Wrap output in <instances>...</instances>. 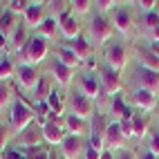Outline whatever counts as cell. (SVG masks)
Instances as JSON below:
<instances>
[{"instance_id": "obj_1", "label": "cell", "mask_w": 159, "mask_h": 159, "mask_svg": "<svg viewBox=\"0 0 159 159\" xmlns=\"http://www.w3.org/2000/svg\"><path fill=\"white\" fill-rule=\"evenodd\" d=\"M49 54V40L43 38L40 34H34L27 38V43L23 47V52H20V61H23V65H38V63H43Z\"/></svg>"}, {"instance_id": "obj_2", "label": "cell", "mask_w": 159, "mask_h": 159, "mask_svg": "<svg viewBox=\"0 0 159 159\" xmlns=\"http://www.w3.org/2000/svg\"><path fill=\"white\" fill-rule=\"evenodd\" d=\"M36 114H34V108L29 103H25L23 99H16L14 105H11V128L14 132H25L31 123H34Z\"/></svg>"}, {"instance_id": "obj_3", "label": "cell", "mask_w": 159, "mask_h": 159, "mask_svg": "<svg viewBox=\"0 0 159 159\" xmlns=\"http://www.w3.org/2000/svg\"><path fill=\"white\" fill-rule=\"evenodd\" d=\"M114 34V27H112V20L105 16V14H97L90 23V36H92V43L94 45H105Z\"/></svg>"}, {"instance_id": "obj_4", "label": "cell", "mask_w": 159, "mask_h": 159, "mask_svg": "<svg viewBox=\"0 0 159 159\" xmlns=\"http://www.w3.org/2000/svg\"><path fill=\"white\" fill-rule=\"evenodd\" d=\"M67 108H70V114L79 116V119H83V121H88V119H92V116H94V103H92V99H88L81 90H74V92L70 94Z\"/></svg>"}, {"instance_id": "obj_5", "label": "cell", "mask_w": 159, "mask_h": 159, "mask_svg": "<svg viewBox=\"0 0 159 159\" xmlns=\"http://www.w3.org/2000/svg\"><path fill=\"white\" fill-rule=\"evenodd\" d=\"M99 81H101V90L105 97H116L121 94V79H119V72L103 65L99 70Z\"/></svg>"}, {"instance_id": "obj_6", "label": "cell", "mask_w": 159, "mask_h": 159, "mask_svg": "<svg viewBox=\"0 0 159 159\" xmlns=\"http://www.w3.org/2000/svg\"><path fill=\"white\" fill-rule=\"evenodd\" d=\"M125 137L121 132V125L119 121H112L105 125V132H103V143H105V150H110V152H116V150H121V148H125Z\"/></svg>"}, {"instance_id": "obj_7", "label": "cell", "mask_w": 159, "mask_h": 159, "mask_svg": "<svg viewBox=\"0 0 159 159\" xmlns=\"http://www.w3.org/2000/svg\"><path fill=\"white\" fill-rule=\"evenodd\" d=\"M58 27H61V34L63 38L67 40H74L81 36V23H79V16L70 14V7L65 9V11H61L58 16Z\"/></svg>"}, {"instance_id": "obj_8", "label": "cell", "mask_w": 159, "mask_h": 159, "mask_svg": "<svg viewBox=\"0 0 159 159\" xmlns=\"http://www.w3.org/2000/svg\"><path fill=\"white\" fill-rule=\"evenodd\" d=\"M103 58H105V65L112 67L119 72L123 65H125V47L119 40H112L110 45H105V52H103Z\"/></svg>"}, {"instance_id": "obj_9", "label": "cell", "mask_w": 159, "mask_h": 159, "mask_svg": "<svg viewBox=\"0 0 159 159\" xmlns=\"http://www.w3.org/2000/svg\"><path fill=\"white\" fill-rule=\"evenodd\" d=\"M47 2H29L27 5V11H25V25L27 29H38L43 25V20L47 18Z\"/></svg>"}, {"instance_id": "obj_10", "label": "cell", "mask_w": 159, "mask_h": 159, "mask_svg": "<svg viewBox=\"0 0 159 159\" xmlns=\"http://www.w3.org/2000/svg\"><path fill=\"white\" fill-rule=\"evenodd\" d=\"M112 27L119 31L121 36H130L132 31V11L128 7H116L112 14Z\"/></svg>"}, {"instance_id": "obj_11", "label": "cell", "mask_w": 159, "mask_h": 159, "mask_svg": "<svg viewBox=\"0 0 159 159\" xmlns=\"http://www.w3.org/2000/svg\"><path fill=\"white\" fill-rule=\"evenodd\" d=\"M38 74H36V70L31 67V65H20L16 67V81H18V85L20 88H25V90H36V85H38Z\"/></svg>"}, {"instance_id": "obj_12", "label": "cell", "mask_w": 159, "mask_h": 159, "mask_svg": "<svg viewBox=\"0 0 159 159\" xmlns=\"http://www.w3.org/2000/svg\"><path fill=\"white\" fill-rule=\"evenodd\" d=\"M61 150L65 159H79L81 152H85V146H83V137L76 134H65V139L61 143Z\"/></svg>"}, {"instance_id": "obj_13", "label": "cell", "mask_w": 159, "mask_h": 159, "mask_svg": "<svg viewBox=\"0 0 159 159\" xmlns=\"http://www.w3.org/2000/svg\"><path fill=\"white\" fill-rule=\"evenodd\" d=\"M81 92L85 94L88 99H92V101L103 94L101 81H99V76H97V72H88V74H83V76H81Z\"/></svg>"}, {"instance_id": "obj_14", "label": "cell", "mask_w": 159, "mask_h": 159, "mask_svg": "<svg viewBox=\"0 0 159 159\" xmlns=\"http://www.w3.org/2000/svg\"><path fill=\"white\" fill-rule=\"evenodd\" d=\"M132 105H134L137 110H143V112L155 110V105H157V92H150V90L139 88V90L132 94Z\"/></svg>"}, {"instance_id": "obj_15", "label": "cell", "mask_w": 159, "mask_h": 159, "mask_svg": "<svg viewBox=\"0 0 159 159\" xmlns=\"http://www.w3.org/2000/svg\"><path fill=\"white\" fill-rule=\"evenodd\" d=\"M65 125H63L61 121H47L43 125V139L52 146H56V143H63V139H65Z\"/></svg>"}, {"instance_id": "obj_16", "label": "cell", "mask_w": 159, "mask_h": 159, "mask_svg": "<svg viewBox=\"0 0 159 159\" xmlns=\"http://www.w3.org/2000/svg\"><path fill=\"white\" fill-rule=\"evenodd\" d=\"M52 74H54V79H56V83L61 88H70V83L74 79V70L67 67V65H63L58 58L52 61Z\"/></svg>"}, {"instance_id": "obj_17", "label": "cell", "mask_w": 159, "mask_h": 159, "mask_svg": "<svg viewBox=\"0 0 159 159\" xmlns=\"http://www.w3.org/2000/svg\"><path fill=\"white\" fill-rule=\"evenodd\" d=\"M18 25H20V23H16V14H11V11L5 7L2 14H0V34L7 36L9 43H11V38H14V34H16Z\"/></svg>"}, {"instance_id": "obj_18", "label": "cell", "mask_w": 159, "mask_h": 159, "mask_svg": "<svg viewBox=\"0 0 159 159\" xmlns=\"http://www.w3.org/2000/svg\"><path fill=\"white\" fill-rule=\"evenodd\" d=\"M137 81H139V88L150 90V92H159V72H152V70L141 67Z\"/></svg>"}, {"instance_id": "obj_19", "label": "cell", "mask_w": 159, "mask_h": 159, "mask_svg": "<svg viewBox=\"0 0 159 159\" xmlns=\"http://www.w3.org/2000/svg\"><path fill=\"white\" fill-rule=\"evenodd\" d=\"M18 141L25 146V150H29V148H38L40 146V141H43V128H29L25 130V132H20L18 134Z\"/></svg>"}, {"instance_id": "obj_20", "label": "cell", "mask_w": 159, "mask_h": 159, "mask_svg": "<svg viewBox=\"0 0 159 159\" xmlns=\"http://www.w3.org/2000/svg\"><path fill=\"white\" fill-rule=\"evenodd\" d=\"M56 58H58V61L63 63V65L72 67V70H76V67L81 65V63H83V61H81V58H79L76 54H74V52H72V49H70V47H67L65 43L56 47Z\"/></svg>"}, {"instance_id": "obj_21", "label": "cell", "mask_w": 159, "mask_h": 159, "mask_svg": "<svg viewBox=\"0 0 159 159\" xmlns=\"http://www.w3.org/2000/svg\"><path fill=\"white\" fill-rule=\"evenodd\" d=\"M74 54H76L81 61H85V58H90V54H92V45H90V40H85L83 36H79V38H74V40H67L65 43Z\"/></svg>"}, {"instance_id": "obj_22", "label": "cell", "mask_w": 159, "mask_h": 159, "mask_svg": "<svg viewBox=\"0 0 159 159\" xmlns=\"http://www.w3.org/2000/svg\"><path fill=\"white\" fill-rule=\"evenodd\" d=\"M11 76H16V65H14V58L9 54L0 56V83H7Z\"/></svg>"}, {"instance_id": "obj_23", "label": "cell", "mask_w": 159, "mask_h": 159, "mask_svg": "<svg viewBox=\"0 0 159 159\" xmlns=\"http://www.w3.org/2000/svg\"><path fill=\"white\" fill-rule=\"evenodd\" d=\"M65 130H67V134H76V137H83V132H85V121L83 119H79V116H74V114H70L67 112V116H65Z\"/></svg>"}, {"instance_id": "obj_24", "label": "cell", "mask_w": 159, "mask_h": 159, "mask_svg": "<svg viewBox=\"0 0 159 159\" xmlns=\"http://www.w3.org/2000/svg\"><path fill=\"white\" fill-rule=\"evenodd\" d=\"M38 34L43 36V38H54L56 34H58V18L56 16H47L45 20H43V25L38 27Z\"/></svg>"}, {"instance_id": "obj_25", "label": "cell", "mask_w": 159, "mask_h": 159, "mask_svg": "<svg viewBox=\"0 0 159 159\" xmlns=\"http://www.w3.org/2000/svg\"><path fill=\"white\" fill-rule=\"evenodd\" d=\"M146 132H148V119L143 114H134L132 116V139H143L146 137Z\"/></svg>"}, {"instance_id": "obj_26", "label": "cell", "mask_w": 159, "mask_h": 159, "mask_svg": "<svg viewBox=\"0 0 159 159\" xmlns=\"http://www.w3.org/2000/svg\"><path fill=\"white\" fill-rule=\"evenodd\" d=\"M139 61H141V67L159 72V56L152 54L150 49H139Z\"/></svg>"}, {"instance_id": "obj_27", "label": "cell", "mask_w": 159, "mask_h": 159, "mask_svg": "<svg viewBox=\"0 0 159 159\" xmlns=\"http://www.w3.org/2000/svg\"><path fill=\"white\" fill-rule=\"evenodd\" d=\"M25 38H27V25L20 23L18 29H16V34H14V38H11V49H14V54H20V52H23Z\"/></svg>"}, {"instance_id": "obj_28", "label": "cell", "mask_w": 159, "mask_h": 159, "mask_svg": "<svg viewBox=\"0 0 159 159\" xmlns=\"http://www.w3.org/2000/svg\"><path fill=\"white\" fill-rule=\"evenodd\" d=\"M49 92H52L49 79H47V76H40V79H38V85H36V94H38V101H47Z\"/></svg>"}, {"instance_id": "obj_29", "label": "cell", "mask_w": 159, "mask_h": 159, "mask_svg": "<svg viewBox=\"0 0 159 159\" xmlns=\"http://www.w3.org/2000/svg\"><path fill=\"white\" fill-rule=\"evenodd\" d=\"M92 5H94L92 0H74V2H70V9L76 16H83V14H88L92 9Z\"/></svg>"}, {"instance_id": "obj_30", "label": "cell", "mask_w": 159, "mask_h": 159, "mask_svg": "<svg viewBox=\"0 0 159 159\" xmlns=\"http://www.w3.org/2000/svg\"><path fill=\"white\" fill-rule=\"evenodd\" d=\"M14 92L9 88V83H0V110H7V105L11 103Z\"/></svg>"}, {"instance_id": "obj_31", "label": "cell", "mask_w": 159, "mask_h": 159, "mask_svg": "<svg viewBox=\"0 0 159 159\" xmlns=\"http://www.w3.org/2000/svg\"><path fill=\"white\" fill-rule=\"evenodd\" d=\"M27 0H7V9L11 14H23L25 16V11H27Z\"/></svg>"}, {"instance_id": "obj_32", "label": "cell", "mask_w": 159, "mask_h": 159, "mask_svg": "<svg viewBox=\"0 0 159 159\" xmlns=\"http://www.w3.org/2000/svg\"><path fill=\"white\" fill-rule=\"evenodd\" d=\"M27 155L20 150V148H14V146H7L2 150V159H25Z\"/></svg>"}, {"instance_id": "obj_33", "label": "cell", "mask_w": 159, "mask_h": 159, "mask_svg": "<svg viewBox=\"0 0 159 159\" xmlns=\"http://www.w3.org/2000/svg\"><path fill=\"white\" fill-rule=\"evenodd\" d=\"M143 25L150 29V31L159 27V14H157V9H155V11H148V14L143 16Z\"/></svg>"}, {"instance_id": "obj_34", "label": "cell", "mask_w": 159, "mask_h": 159, "mask_svg": "<svg viewBox=\"0 0 159 159\" xmlns=\"http://www.w3.org/2000/svg\"><path fill=\"white\" fill-rule=\"evenodd\" d=\"M27 152V159H49V152L45 150V148H29V150H25Z\"/></svg>"}, {"instance_id": "obj_35", "label": "cell", "mask_w": 159, "mask_h": 159, "mask_svg": "<svg viewBox=\"0 0 159 159\" xmlns=\"http://www.w3.org/2000/svg\"><path fill=\"white\" fill-rule=\"evenodd\" d=\"M148 152H152L159 157V130L150 132V141H148Z\"/></svg>"}, {"instance_id": "obj_36", "label": "cell", "mask_w": 159, "mask_h": 159, "mask_svg": "<svg viewBox=\"0 0 159 159\" xmlns=\"http://www.w3.org/2000/svg\"><path fill=\"white\" fill-rule=\"evenodd\" d=\"M112 155H114V159H137V152L132 148H121V150H116Z\"/></svg>"}, {"instance_id": "obj_37", "label": "cell", "mask_w": 159, "mask_h": 159, "mask_svg": "<svg viewBox=\"0 0 159 159\" xmlns=\"http://www.w3.org/2000/svg\"><path fill=\"white\" fill-rule=\"evenodd\" d=\"M83 155H85V159H101V150H97V148H92L90 143H85V152H83Z\"/></svg>"}, {"instance_id": "obj_38", "label": "cell", "mask_w": 159, "mask_h": 159, "mask_svg": "<svg viewBox=\"0 0 159 159\" xmlns=\"http://www.w3.org/2000/svg\"><path fill=\"white\" fill-rule=\"evenodd\" d=\"M119 125H121V132H123L125 139H132V119L130 121H119Z\"/></svg>"}, {"instance_id": "obj_39", "label": "cell", "mask_w": 159, "mask_h": 159, "mask_svg": "<svg viewBox=\"0 0 159 159\" xmlns=\"http://www.w3.org/2000/svg\"><path fill=\"white\" fill-rule=\"evenodd\" d=\"M137 5H139L143 11L148 14V11H155V9H157V0H139Z\"/></svg>"}, {"instance_id": "obj_40", "label": "cell", "mask_w": 159, "mask_h": 159, "mask_svg": "<svg viewBox=\"0 0 159 159\" xmlns=\"http://www.w3.org/2000/svg\"><path fill=\"white\" fill-rule=\"evenodd\" d=\"M94 5H97V11L99 14H105V11H110V9H112L114 2H110V0H101V2H94Z\"/></svg>"}, {"instance_id": "obj_41", "label": "cell", "mask_w": 159, "mask_h": 159, "mask_svg": "<svg viewBox=\"0 0 159 159\" xmlns=\"http://www.w3.org/2000/svg\"><path fill=\"white\" fill-rule=\"evenodd\" d=\"M7 45H9V38H7L5 34H0V52L7 49Z\"/></svg>"}, {"instance_id": "obj_42", "label": "cell", "mask_w": 159, "mask_h": 159, "mask_svg": "<svg viewBox=\"0 0 159 159\" xmlns=\"http://www.w3.org/2000/svg\"><path fill=\"white\" fill-rule=\"evenodd\" d=\"M139 159H159L157 155H152V152H148V150H143L141 155H139Z\"/></svg>"}, {"instance_id": "obj_43", "label": "cell", "mask_w": 159, "mask_h": 159, "mask_svg": "<svg viewBox=\"0 0 159 159\" xmlns=\"http://www.w3.org/2000/svg\"><path fill=\"white\" fill-rule=\"evenodd\" d=\"M150 38H152V43H159V27L150 31Z\"/></svg>"}, {"instance_id": "obj_44", "label": "cell", "mask_w": 159, "mask_h": 159, "mask_svg": "<svg viewBox=\"0 0 159 159\" xmlns=\"http://www.w3.org/2000/svg\"><path fill=\"white\" fill-rule=\"evenodd\" d=\"M0 139H2V128H0Z\"/></svg>"}, {"instance_id": "obj_45", "label": "cell", "mask_w": 159, "mask_h": 159, "mask_svg": "<svg viewBox=\"0 0 159 159\" xmlns=\"http://www.w3.org/2000/svg\"><path fill=\"white\" fill-rule=\"evenodd\" d=\"M0 159H2V152H0Z\"/></svg>"}, {"instance_id": "obj_46", "label": "cell", "mask_w": 159, "mask_h": 159, "mask_svg": "<svg viewBox=\"0 0 159 159\" xmlns=\"http://www.w3.org/2000/svg\"><path fill=\"white\" fill-rule=\"evenodd\" d=\"M61 159H65V157H61Z\"/></svg>"}, {"instance_id": "obj_47", "label": "cell", "mask_w": 159, "mask_h": 159, "mask_svg": "<svg viewBox=\"0 0 159 159\" xmlns=\"http://www.w3.org/2000/svg\"><path fill=\"white\" fill-rule=\"evenodd\" d=\"M157 130H159V128H157Z\"/></svg>"}]
</instances>
